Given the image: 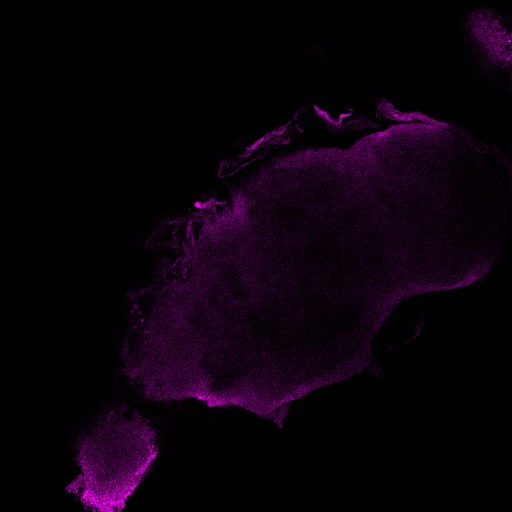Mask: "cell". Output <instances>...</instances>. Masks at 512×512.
I'll return each mask as SVG.
<instances>
[{
	"instance_id": "6da1fadb",
	"label": "cell",
	"mask_w": 512,
	"mask_h": 512,
	"mask_svg": "<svg viewBox=\"0 0 512 512\" xmlns=\"http://www.w3.org/2000/svg\"><path fill=\"white\" fill-rule=\"evenodd\" d=\"M80 474L66 487L99 512L121 511L158 455L156 432L136 411H105L76 446Z\"/></svg>"
}]
</instances>
